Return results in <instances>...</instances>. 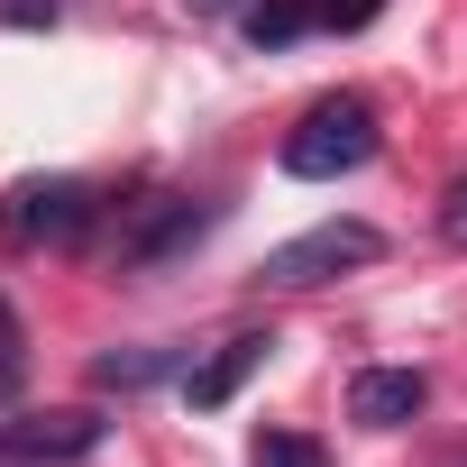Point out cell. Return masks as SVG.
I'll return each instance as SVG.
<instances>
[{
	"label": "cell",
	"mask_w": 467,
	"mask_h": 467,
	"mask_svg": "<svg viewBox=\"0 0 467 467\" xmlns=\"http://www.w3.org/2000/svg\"><path fill=\"white\" fill-rule=\"evenodd\" d=\"M421 403H431L421 367H358L348 376V421L358 431H403V421H421Z\"/></svg>",
	"instance_id": "obj_6"
},
{
	"label": "cell",
	"mask_w": 467,
	"mask_h": 467,
	"mask_svg": "<svg viewBox=\"0 0 467 467\" xmlns=\"http://www.w3.org/2000/svg\"><path fill=\"white\" fill-rule=\"evenodd\" d=\"M376 257H385V229H376V220H321V229H303V239L266 248L257 285H275V294H312V285L358 275V266H376Z\"/></svg>",
	"instance_id": "obj_4"
},
{
	"label": "cell",
	"mask_w": 467,
	"mask_h": 467,
	"mask_svg": "<svg viewBox=\"0 0 467 467\" xmlns=\"http://www.w3.org/2000/svg\"><path fill=\"white\" fill-rule=\"evenodd\" d=\"M101 412H28V421H0V458L10 467H74V458H92L101 449Z\"/></svg>",
	"instance_id": "obj_5"
},
{
	"label": "cell",
	"mask_w": 467,
	"mask_h": 467,
	"mask_svg": "<svg viewBox=\"0 0 467 467\" xmlns=\"http://www.w3.org/2000/svg\"><path fill=\"white\" fill-rule=\"evenodd\" d=\"M192 19H229V10H248V0H183Z\"/></svg>",
	"instance_id": "obj_15"
},
{
	"label": "cell",
	"mask_w": 467,
	"mask_h": 467,
	"mask_svg": "<svg viewBox=\"0 0 467 467\" xmlns=\"http://www.w3.org/2000/svg\"><path fill=\"white\" fill-rule=\"evenodd\" d=\"M266 358H275V330H239V339H220L202 367H183V403H192V412H220L229 394H239V385L266 367Z\"/></svg>",
	"instance_id": "obj_7"
},
{
	"label": "cell",
	"mask_w": 467,
	"mask_h": 467,
	"mask_svg": "<svg viewBox=\"0 0 467 467\" xmlns=\"http://www.w3.org/2000/svg\"><path fill=\"white\" fill-rule=\"evenodd\" d=\"M257 467H330V458H321V440H303V431H266V440H257Z\"/></svg>",
	"instance_id": "obj_11"
},
{
	"label": "cell",
	"mask_w": 467,
	"mask_h": 467,
	"mask_svg": "<svg viewBox=\"0 0 467 467\" xmlns=\"http://www.w3.org/2000/svg\"><path fill=\"white\" fill-rule=\"evenodd\" d=\"M0 467H10V458H0Z\"/></svg>",
	"instance_id": "obj_16"
},
{
	"label": "cell",
	"mask_w": 467,
	"mask_h": 467,
	"mask_svg": "<svg viewBox=\"0 0 467 467\" xmlns=\"http://www.w3.org/2000/svg\"><path fill=\"white\" fill-rule=\"evenodd\" d=\"M385 0H321V28H367Z\"/></svg>",
	"instance_id": "obj_14"
},
{
	"label": "cell",
	"mask_w": 467,
	"mask_h": 467,
	"mask_svg": "<svg viewBox=\"0 0 467 467\" xmlns=\"http://www.w3.org/2000/svg\"><path fill=\"white\" fill-rule=\"evenodd\" d=\"M174 367H183V348H129V358H92V385L101 394H138V385H156Z\"/></svg>",
	"instance_id": "obj_9"
},
{
	"label": "cell",
	"mask_w": 467,
	"mask_h": 467,
	"mask_svg": "<svg viewBox=\"0 0 467 467\" xmlns=\"http://www.w3.org/2000/svg\"><path fill=\"white\" fill-rule=\"evenodd\" d=\"M65 0H0V28H56Z\"/></svg>",
	"instance_id": "obj_13"
},
{
	"label": "cell",
	"mask_w": 467,
	"mask_h": 467,
	"mask_svg": "<svg viewBox=\"0 0 467 467\" xmlns=\"http://www.w3.org/2000/svg\"><path fill=\"white\" fill-rule=\"evenodd\" d=\"M101 220V202H92V183L83 174H28V183H10L0 192V248H74L83 229Z\"/></svg>",
	"instance_id": "obj_3"
},
{
	"label": "cell",
	"mask_w": 467,
	"mask_h": 467,
	"mask_svg": "<svg viewBox=\"0 0 467 467\" xmlns=\"http://www.w3.org/2000/svg\"><path fill=\"white\" fill-rule=\"evenodd\" d=\"M239 28H248V47H257V56H285L294 37H312V28H321V0H248Z\"/></svg>",
	"instance_id": "obj_8"
},
{
	"label": "cell",
	"mask_w": 467,
	"mask_h": 467,
	"mask_svg": "<svg viewBox=\"0 0 467 467\" xmlns=\"http://www.w3.org/2000/svg\"><path fill=\"white\" fill-rule=\"evenodd\" d=\"M376 147H385V129H376V110L358 101V92H330V101H312L294 129H285V147H275V165L294 174V183H339V174H358V165H376Z\"/></svg>",
	"instance_id": "obj_1"
},
{
	"label": "cell",
	"mask_w": 467,
	"mask_h": 467,
	"mask_svg": "<svg viewBox=\"0 0 467 467\" xmlns=\"http://www.w3.org/2000/svg\"><path fill=\"white\" fill-rule=\"evenodd\" d=\"M440 239H449V248H467V165L440 183Z\"/></svg>",
	"instance_id": "obj_12"
},
{
	"label": "cell",
	"mask_w": 467,
	"mask_h": 467,
	"mask_svg": "<svg viewBox=\"0 0 467 467\" xmlns=\"http://www.w3.org/2000/svg\"><path fill=\"white\" fill-rule=\"evenodd\" d=\"M211 229H220V202H192V192H138V202H119L110 266H119V275H156V266L192 257Z\"/></svg>",
	"instance_id": "obj_2"
},
{
	"label": "cell",
	"mask_w": 467,
	"mask_h": 467,
	"mask_svg": "<svg viewBox=\"0 0 467 467\" xmlns=\"http://www.w3.org/2000/svg\"><path fill=\"white\" fill-rule=\"evenodd\" d=\"M19 376H28V330H19V312L0 303V403L19 394Z\"/></svg>",
	"instance_id": "obj_10"
}]
</instances>
